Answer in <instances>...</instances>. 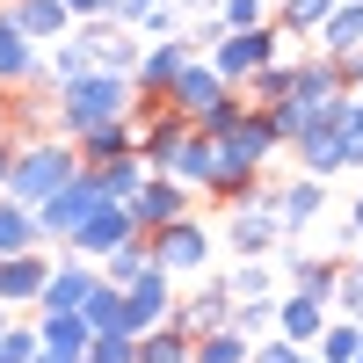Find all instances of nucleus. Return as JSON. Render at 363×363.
<instances>
[{"label":"nucleus","instance_id":"obj_1","mask_svg":"<svg viewBox=\"0 0 363 363\" xmlns=\"http://www.w3.org/2000/svg\"><path fill=\"white\" fill-rule=\"evenodd\" d=\"M131 109H138L131 73H80V80H58L51 124H58V138H80V131H95V124H124Z\"/></svg>","mask_w":363,"mask_h":363},{"label":"nucleus","instance_id":"obj_2","mask_svg":"<svg viewBox=\"0 0 363 363\" xmlns=\"http://www.w3.org/2000/svg\"><path fill=\"white\" fill-rule=\"evenodd\" d=\"M80 174V153H73V138H15V167H8V203L22 211H37L44 196H58L66 182Z\"/></svg>","mask_w":363,"mask_h":363},{"label":"nucleus","instance_id":"obj_3","mask_svg":"<svg viewBox=\"0 0 363 363\" xmlns=\"http://www.w3.org/2000/svg\"><path fill=\"white\" fill-rule=\"evenodd\" d=\"M203 58H211V73H218L225 87H247V80H255L262 66H277V58H291V37H284L277 22H269V29H225V37L211 44Z\"/></svg>","mask_w":363,"mask_h":363},{"label":"nucleus","instance_id":"obj_4","mask_svg":"<svg viewBox=\"0 0 363 363\" xmlns=\"http://www.w3.org/2000/svg\"><path fill=\"white\" fill-rule=\"evenodd\" d=\"M102 203H109V196H102V174H95V167H80L58 196L37 203V240H44V247H66V240H73L87 218H95Z\"/></svg>","mask_w":363,"mask_h":363},{"label":"nucleus","instance_id":"obj_5","mask_svg":"<svg viewBox=\"0 0 363 363\" xmlns=\"http://www.w3.org/2000/svg\"><path fill=\"white\" fill-rule=\"evenodd\" d=\"M211 255H218V240H211V225L196 218V211L153 233V269H167L174 284L182 277H211Z\"/></svg>","mask_w":363,"mask_h":363},{"label":"nucleus","instance_id":"obj_6","mask_svg":"<svg viewBox=\"0 0 363 363\" xmlns=\"http://www.w3.org/2000/svg\"><path fill=\"white\" fill-rule=\"evenodd\" d=\"M189 211H196V189H182L174 174H145V182H138V196L124 203V218H131V233H145V240H153L160 225L189 218Z\"/></svg>","mask_w":363,"mask_h":363},{"label":"nucleus","instance_id":"obj_7","mask_svg":"<svg viewBox=\"0 0 363 363\" xmlns=\"http://www.w3.org/2000/svg\"><path fill=\"white\" fill-rule=\"evenodd\" d=\"M51 262H58V247L0 255V306H8L15 320H22V313H37V298H44V284H51Z\"/></svg>","mask_w":363,"mask_h":363},{"label":"nucleus","instance_id":"obj_8","mask_svg":"<svg viewBox=\"0 0 363 363\" xmlns=\"http://www.w3.org/2000/svg\"><path fill=\"white\" fill-rule=\"evenodd\" d=\"M277 247H284V233H277V211L269 203L225 211V255L233 262H277Z\"/></svg>","mask_w":363,"mask_h":363},{"label":"nucleus","instance_id":"obj_9","mask_svg":"<svg viewBox=\"0 0 363 363\" xmlns=\"http://www.w3.org/2000/svg\"><path fill=\"white\" fill-rule=\"evenodd\" d=\"M174 306H182V298H174V277H167V269H145V277L124 291V335L138 342V335H153V327H167Z\"/></svg>","mask_w":363,"mask_h":363},{"label":"nucleus","instance_id":"obj_10","mask_svg":"<svg viewBox=\"0 0 363 363\" xmlns=\"http://www.w3.org/2000/svg\"><path fill=\"white\" fill-rule=\"evenodd\" d=\"M73 44L87 51L95 73H138V51H145L124 22H73Z\"/></svg>","mask_w":363,"mask_h":363},{"label":"nucleus","instance_id":"obj_11","mask_svg":"<svg viewBox=\"0 0 363 363\" xmlns=\"http://www.w3.org/2000/svg\"><path fill=\"white\" fill-rule=\"evenodd\" d=\"M196 58V44L189 37H153L138 51V73H131V87H138V102H167V87H174V73Z\"/></svg>","mask_w":363,"mask_h":363},{"label":"nucleus","instance_id":"obj_12","mask_svg":"<svg viewBox=\"0 0 363 363\" xmlns=\"http://www.w3.org/2000/svg\"><path fill=\"white\" fill-rule=\"evenodd\" d=\"M269 211H277V233H284V247L298 233H306L320 211H327V182H313V174H291L284 189H269Z\"/></svg>","mask_w":363,"mask_h":363},{"label":"nucleus","instance_id":"obj_13","mask_svg":"<svg viewBox=\"0 0 363 363\" xmlns=\"http://www.w3.org/2000/svg\"><path fill=\"white\" fill-rule=\"evenodd\" d=\"M225 95H233V87H225L218 73H211V58L196 51L189 66L174 73V87H167V109H174V116H189V124H196V116H203V109H218Z\"/></svg>","mask_w":363,"mask_h":363},{"label":"nucleus","instance_id":"obj_14","mask_svg":"<svg viewBox=\"0 0 363 363\" xmlns=\"http://www.w3.org/2000/svg\"><path fill=\"white\" fill-rule=\"evenodd\" d=\"M218 153H225V160H240V167H269V160L284 153V138H277V116L247 102V116H240V131H233V138H218Z\"/></svg>","mask_w":363,"mask_h":363},{"label":"nucleus","instance_id":"obj_15","mask_svg":"<svg viewBox=\"0 0 363 363\" xmlns=\"http://www.w3.org/2000/svg\"><path fill=\"white\" fill-rule=\"evenodd\" d=\"M95 284H102V269H95V262H73L66 247H58V262H51V284H44V298H37V313H80Z\"/></svg>","mask_w":363,"mask_h":363},{"label":"nucleus","instance_id":"obj_16","mask_svg":"<svg viewBox=\"0 0 363 363\" xmlns=\"http://www.w3.org/2000/svg\"><path fill=\"white\" fill-rule=\"evenodd\" d=\"M277 262H284V291H306V298H327V306H335V284H342V255L277 247Z\"/></svg>","mask_w":363,"mask_h":363},{"label":"nucleus","instance_id":"obj_17","mask_svg":"<svg viewBox=\"0 0 363 363\" xmlns=\"http://www.w3.org/2000/svg\"><path fill=\"white\" fill-rule=\"evenodd\" d=\"M8 22H15L37 51H51V44L73 37V8H66V0H8Z\"/></svg>","mask_w":363,"mask_h":363},{"label":"nucleus","instance_id":"obj_18","mask_svg":"<svg viewBox=\"0 0 363 363\" xmlns=\"http://www.w3.org/2000/svg\"><path fill=\"white\" fill-rule=\"evenodd\" d=\"M225 320H233V291H225V277H203V291H196V298H182L167 327H182V335L196 342V335H218Z\"/></svg>","mask_w":363,"mask_h":363},{"label":"nucleus","instance_id":"obj_19","mask_svg":"<svg viewBox=\"0 0 363 363\" xmlns=\"http://www.w3.org/2000/svg\"><path fill=\"white\" fill-rule=\"evenodd\" d=\"M291 153H298V174L335 182V174H349V131H342V124H320V131H306V138H298Z\"/></svg>","mask_w":363,"mask_h":363},{"label":"nucleus","instance_id":"obj_20","mask_svg":"<svg viewBox=\"0 0 363 363\" xmlns=\"http://www.w3.org/2000/svg\"><path fill=\"white\" fill-rule=\"evenodd\" d=\"M124 240H131V218H124V203H102L95 218H87V225L66 240V255H73V262H102V255H116V247H124Z\"/></svg>","mask_w":363,"mask_h":363},{"label":"nucleus","instance_id":"obj_21","mask_svg":"<svg viewBox=\"0 0 363 363\" xmlns=\"http://www.w3.org/2000/svg\"><path fill=\"white\" fill-rule=\"evenodd\" d=\"M327 320H335V306H327V298H306V291H277V335H284V342L313 349Z\"/></svg>","mask_w":363,"mask_h":363},{"label":"nucleus","instance_id":"obj_22","mask_svg":"<svg viewBox=\"0 0 363 363\" xmlns=\"http://www.w3.org/2000/svg\"><path fill=\"white\" fill-rule=\"evenodd\" d=\"M73 153H80V167L138 160V131H131V116H124V124H95V131H80V138H73Z\"/></svg>","mask_w":363,"mask_h":363},{"label":"nucleus","instance_id":"obj_23","mask_svg":"<svg viewBox=\"0 0 363 363\" xmlns=\"http://www.w3.org/2000/svg\"><path fill=\"white\" fill-rule=\"evenodd\" d=\"M313 51H320V58H335V66H342V58H356V51H363V0H335V15L320 22Z\"/></svg>","mask_w":363,"mask_h":363},{"label":"nucleus","instance_id":"obj_24","mask_svg":"<svg viewBox=\"0 0 363 363\" xmlns=\"http://www.w3.org/2000/svg\"><path fill=\"white\" fill-rule=\"evenodd\" d=\"M211 167H218V138H203V131H189V138L174 145V160H167V174L182 182V189H196V196H203Z\"/></svg>","mask_w":363,"mask_h":363},{"label":"nucleus","instance_id":"obj_25","mask_svg":"<svg viewBox=\"0 0 363 363\" xmlns=\"http://www.w3.org/2000/svg\"><path fill=\"white\" fill-rule=\"evenodd\" d=\"M95 269H102V284H109V291H131L145 269H153V240H145V233H131L124 247H116V255H102Z\"/></svg>","mask_w":363,"mask_h":363},{"label":"nucleus","instance_id":"obj_26","mask_svg":"<svg viewBox=\"0 0 363 363\" xmlns=\"http://www.w3.org/2000/svg\"><path fill=\"white\" fill-rule=\"evenodd\" d=\"M327 15H335V0H277V8H269V22H277L284 37H320Z\"/></svg>","mask_w":363,"mask_h":363},{"label":"nucleus","instance_id":"obj_27","mask_svg":"<svg viewBox=\"0 0 363 363\" xmlns=\"http://www.w3.org/2000/svg\"><path fill=\"white\" fill-rule=\"evenodd\" d=\"M313 356H320V363H356V356H363V320H342V313H335V320L320 327Z\"/></svg>","mask_w":363,"mask_h":363},{"label":"nucleus","instance_id":"obj_28","mask_svg":"<svg viewBox=\"0 0 363 363\" xmlns=\"http://www.w3.org/2000/svg\"><path fill=\"white\" fill-rule=\"evenodd\" d=\"M225 291H233V306H247V298H277V262H233L218 269Z\"/></svg>","mask_w":363,"mask_h":363},{"label":"nucleus","instance_id":"obj_29","mask_svg":"<svg viewBox=\"0 0 363 363\" xmlns=\"http://www.w3.org/2000/svg\"><path fill=\"white\" fill-rule=\"evenodd\" d=\"M29 327H37V342H44V349H80V356H87V342H95L80 313H37Z\"/></svg>","mask_w":363,"mask_h":363},{"label":"nucleus","instance_id":"obj_30","mask_svg":"<svg viewBox=\"0 0 363 363\" xmlns=\"http://www.w3.org/2000/svg\"><path fill=\"white\" fill-rule=\"evenodd\" d=\"M29 247H44L37 240V211H22L0 196V255H29Z\"/></svg>","mask_w":363,"mask_h":363},{"label":"nucleus","instance_id":"obj_31","mask_svg":"<svg viewBox=\"0 0 363 363\" xmlns=\"http://www.w3.org/2000/svg\"><path fill=\"white\" fill-rule=\"evenodd\" d=\"M80 320H87V335H124V291L95 284V291H87V306H80Z\"/></svg>","mask_w":363,"mask_h":363},{"label":"nucleus","instance_id":"obj_32","mask_svg":"<svg viewBox=\"0 0 363 363\" xmlns=\"http://www.w3.org/2000/svg\"><path fill=\"white\" fill-rule=\"evenodd\" d=\"M291 66H298V51H291V58H277V66H262L247 87H240V95H247L255 109H277V102L291 95Z\"/></svg>","mask_w":363,"mask_h":363},{"label":"nucleus","instance_id":"obj_33","mask_svg":"<svg viewBox=\"0 0 363 363\" xmlns=\"http://www.w3.org/2000/svg\"><path fill=\"white\" fill-rule=\"evenodd\" d=\"M233 335L240 342H269V335H277V298H247V306H233Z\"/></svg>","mask_w":363,"mask_h":363},{"label":"nucleus","instance_id":"obj_34","mask_svg":"<svg viewBox=\"0 0 363 363\" xmlns=\"http://www.w3.org/2000/svg\"><path fill=\"white\" fill-rule=\"evenodd\" d=\"M255 356V342H240L233 327H218V335H196L189 342V363H247Z\"/></svg>","mask_w":363,"mask_h":363},{"label":"nucleus","instance_id":"obj_35","mask_svg":"<svg viewBox=\"0 0 363 363\" xmlns=\"http://www.w3.org/2000/svg\"><path fill=\"white\" fill-rule=\"evenodd\" d=\"M138 363H189V335H182V327H153V335H138Z\"/></svg>","mask_w":363,"mask_h":363},{"label":"nucleus","instance_id":"obj_36","mask_svg":"<svg viewBox=\"0 0 363 363\" xmlns=\"http://www.w3.org/2000/svg\"><path fill=\"white\" fill-rule=\"evenodd\" d=\"M240 116H247V95L233 87L218 109H203V116H196V131H203V138H233V131H240Z\"/></svg>","mask_w":363,"mask_h":363},{"label":"nucleus","instance_id":"obj_37","mask_svg":"<svg viewBox=\"0 0 363 363\" xmlns=\"http://www.w3.org/2000/svg\"><path fill=\"white\" fill-rule=\"evenodd\" d=\"M95 174H102V196L109 203H131L138 182H145V160H116V167H95Z\"/></svg>","mask_w":363,"mask_h":363},{"label":"nucleus","instance_id":"obj_38","mask_svg":"<svg viewBox=\"0 0 363 363\" xmlns=\"http://www.w3.org/2000/svg\"><path fill=\"white\" fill-rule=\"evenodd\" d=\"M269 8L277 0H218V22L225 29H269Z\"/></svg>","mask_w":363,"mask_h":363},{"label":"nucleus","instance_id":"obj_39","mask_svg":"<svg viewBox=\"0 0 363 363\" xmlns=\"http://www.w3.org/2000/svg\"><path fill=\"white\" fill-rule=\"evenodd\" d=\"M80 363H138V342H131V335H95Z\"/></svg>","mask_w":363,"mask_h":363},{"label":"nucleus","instance_id":"obj_40","mask_svg":"<svg viewBox=\"0 0 363 363\" xmlns=\"http://www.w3.org/2000/svg\"><path fill=\"white\" fill-rule=\"evenodd\" d=\"M335 313L363 320V269H349V262H342V284H335Z\"/></svg>","mask_w":363,"mask_h":363},{"label":"nucleus","instance_id":"obj_41","mask_svg":"<svg viewBox=\"0 0 363 363\" xmlns=\"http://www.w3.org/2000/svg\"><path fill=\"white\" fill-rule=\"evenodd\" d=\"M29 356H37V327H29V320H15L8 335H0V363H29Z\"/></svg>","mask_w":363,"mask_h":363},{"label":"nucleus","instance_id":"obj_42","mask_svg":"<svg viewBox=\"0 0 363 363\" xmlns=\"http://www.w3.org/2000/svg\"><path fill=\"white\" fill-rule=\"evenodd\" d=\"M247 363H306V349L284 342V335H269V342H255V356H247Z\"/></svg>","mask_w":363,"mask_h":363},{"label":"nucleus","instance_id":"obj_43","mask_svg":"<svg viewBox=\"0 0 363 363\" xmlns=\"http://www.w3.org/2000/svg\"><path fill=\"white\" fill-rule=\"evenodd\" d=\"M73 22H116V0H66Z\"/></svg>","mask_w":363,"mask_h":363},{"label":"nucleus","instance_id":"obj_44","mask_svg":"<svg viewBox=\"0 0 363 363\" xmlns=\"http://www.w3.org/2000/svg\"><path fill=\"white\" fill-rule=\"evenodd\" d=\"M342 80H349V95H363V51H356V58H342Z\"/></svg>","mask_w":363,"mask_h":363},{"label":"nucleus","instance_id":"obj_45","mask_svg":"<svg viewBox=\"0 0 363 363\" xmlns=\"http://www.w3.org/2000/svg\"><path fill=\"white\" fill-rule=\"evenodd\" d=\"M29 363H80V349H44V342H37V356H29Z\"/></svg>","mask_w":363,"mask_h":363},{"label":"nucleus","instance_id":"obj_46","mask_svg":"<svg viewBox=\"0 0 363 363\" xmlns=\"http://www.w3.org/2000/svg\"><path fill=\"white\" fill-rule=\"evenodd\" d=\"M174 8L189 15V22H203V15H218V0H174Z\"/></svg>","mask_w":363,"mask_h":363},{"label":"nucleus","instance_id":"obj_47","mask_svg":"<svg viewBox=\"0 0 363 363\" xmlns=\"http://www.w3.org/2000/svg\"><path fill=\"white\" fill-rule=\"evenodd\" d=\"M349 138H363V95H349V124H342Z\"/></svg>","mask_w":363,"mask_h":363},{"label":"nucleus","instance_id":"obj_48","mask_svg":"<svg viewBox=\"0 0 363 363\" xmlns=\"http://www.w3.org/2000/svg\"><path fill=\"white\" fill-rule=\"evenodd\" d=\"M8 167H15V138H0V189H8Z\"/></svg>","mask_w":363,"mask_h":363},{"label":"nucleus","instance_id":"obj_49","mask_svg":"<svg viewBox=\"0 0 363 363\" xmlns=\"http://www.w3.org/2000/svg\"><path fill=\"white\" fill-rule=\"evenodd\" d=\"M349 233H363V189H356V203H349Z\"/></svg>","mask_w":363,"mask_h":363},{"label":"nucleus","instance_id":"obj_50","mask_svg":"<svg viewBox=\"0 0 363 363\" xmlns=\"http://www.w3.org/2000/svg\"><path fill=\"white\" fill-rule=\"evenodd\" d=\"M8 327H15V313H8V306H0V335H8Z\"/></svg>","mask_w":363,"mask_h":363},{"label":"nucleus","instance_id":"obj_51","mask_svg":"<svg viewBox=\"0 0 363 363\" xmlns=\"http://www.w3.org/2000/svg\"><path fill=\"white\" fill-rule=\"evenodd\" d=\"M349 269H363V247H356V255H349Z\"/></svg>","mask_w":363,"mask_h":363},{"label":"nucleus","instance_id":"obj_52","mask_svg":"<svg viewBox=\"0 0 363 363\" xmlns=\"http://www.w3.org/2000/svg\"><path fill=\"white\" fill-rule=\"evenodd\" d=\"M306 363H320V356H313V349H306Z\"/></svg>","mask_w":363,"mask_h":363},{"label":"nucleus","instance_id":"obj_53","mask_svg":"<svg viewBox=\"0 0 363 363\" xmlns=\"http://www.w3.org/2000/svg\"><path fill=\"white\" fill-rule=\"evenodd\" d=\"M356 363H363V356H356Z\"/></svg>","mask_w":363,"mask_h":363}]
</instances>
